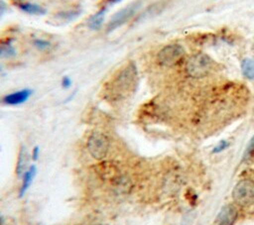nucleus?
I'll return each instance as SVG.
<instances>
[{
  "instance_id": "f257e3e1",
  "label": "nucleus",
  "mask_w": 254,
  "mask_h": 225,
  "mask_svg": "<svg viewBox=\"0 0 254 225\" xmlns=\"http://www.w3.org/2000/svg\"><path fill=\"white\" fill-rule=\"evenodd\" d=\"M137 82V68L133 62L125 66L113 80L110 94L114 99L123 98L135 87Z\"/></svg>"
},
{
  "instance_id": "f03ea898",
  "label": "nucleus",
  "mask_w": 254,
  "mask_h": 225,
  "mask_svg": "<svg viewBox=\"0 0 254 225\" xmlns=\"http://www.w3.org/2000/svg\"><path fill=\"white\" fill-rule=\"evenodd\" d=\"M214 61L212 58L203 53H198L191 56L186 65L187 73L193 78H201L206 76L212 69Z\"/></svg>"
},
{
  "instance_id": "7ed1b4c3",
  "label": "nucleus",
  "mask_w": 254,
  "mask_h": 225,
  "mask_svg": "<svg viewBox=\"0 0 254 225\" xmlns=\"http://www.w3.org/2000/svg\"><path fill=\"white\" fill-rule=\"evenodd\" d=\"M232 198L242 207L252 205L254 203V181L249 178L238 181L232 190Z\"/></svg>"
},
{
  "instance_id": "20e7f679",
  "label": "nucleus",
  "mask_w": 254,
  "mask_h": 225,
  "mask_svg": "<svg viewBox=\"0 0 254 225\" xmlns=\"http://www.w3.org/2000/svg\"><path fill=\"white\" fill-rule=\"evenodd\" d=\"M109 139L101 132L92 133L87 140V150L92 158L97 161L104 159L109 150Z\"/></svg>"
},
{
  "instance_id": "39448f33",
  "label": "nucleus",
  "mask_w": 254,
  "mask_h": 225,
  "mask_svg": "<svg viewBox=\"0 0 254 225\" xmlns=\"http://www.w3.org/2000/svg\"><path fill=\"white\" fill-rule=\"evenodd\" d=\"M185 51L182 46L173 44L165 46L157 56L158 62L164 66H173L177 64L184 56Z\"/></svg>"
},
{
  "instance_id": "423d86ee",
  "label": "nucleus",
  "mask_w": 254,
  "mask_h": 225,
  "mask_svg": "<svg viewBox=\"0 0 254 225\" xmlns=\"http://www.w3.org/2000/svg\"><path fill=\"white\" fill-rule=\"evenodd\" d=\"M138 5L137 4H131L127 7H125L124 9H121L120 11H118L109 21L108 25H107V30L108 32H111L117 28H119L120 26L124 25L126 22H128L131 17L135 14L136 10H137Z\"/></svg>"
},
{
  "instance_id": "0eeeda50",
  "label": "nucleus",
  "mask_w": 254,
  "mask_h": 225,
  "mask_svg": "<svg viewBox=\"0 0 254 225\" xmlns=\"http://www.w3.org/2000/svg\"><path fill=\"white\" fill-rule=\"evenodd\" d=\"M237 209L233 205L227 204L219 211L216 218V223L217 225H233L237 219Z\"/></svg>"
},
{
  "instance_id": "6e6552de",
  "label": "nucleus",
  "mask_w": 254,
  "mask_h": 225,
  "mask_svg": "<svg viewBox=\"0 0 254 225\" xmlns=\"http://www.w3.org/2000/svg\"><path fill=\"white\" fill-rule=\"evenodd\" d=\"M31 94H32V90L23 89V90H19L6 95L3 98V101L8 105H18L27 101L31 96Z\"/></svg>"
},
{
  "instance_id": "1a4fd4ad",
  "label": "nucleus",
  "mask_w": 254,
  "mask_h": 225,
  "mask_svg": "<svg viewBox=\"0 0 254 225\" xmlns=\"http://www.w3.org/2000/svg\"><path fill=\"white\" fill-rule=\"evenodd\" d=\"M36 173V167L35 166H31L29 168V169L24 173L23 175V182H22V186L20 189V196H23L25 194V192L27 191V189L29 188L33 177L35 176Z\"/></svg>"
},
{
  "instance_id": "9d476101",
  "label": "nucleus",
  "mask_w": 254,
  "mask_h": 225,
  "mask_svg": "<svg viewBox=\"0 0 254 225\" xmlns=\"http://www.w3.org/2000/svg\"><path fill=\"white\" fill-rule=\"evenodd\" d=\"M104 16H105V9H102L95 13L93 16H91L88 20V27L92 30H98L104 21Z\"/></svg>"
},
{
  "instance_id": "9b49d317",
  "label": "nucleus",
  "mask_w": 254,
  "mask_h": 225,
  "mask_svg": "<svg viewBox=\"0 0 254 225\" xmlns=\"http://www.w3.org/2000/svg\"><path fill=\"white\" fill-rule=\"evenodd\" d=\"M241 70L246 78L254 80V59L244 58L241 62Z\"/></svg>"
},
{
  "instance_id": "f8f14e48",
  "label": "nucleus",
  "mask_w": 254,
  "mask_h": 225,
  "mask_svg": "<svg viewBox=\"0 0 254 225\" xmlns=\"http://www.w3.org/2000/svg\"><path fill=\"white\" fill-rule=\"evenodd\" d=\"M18 7L22 11H24L28 14H32V15H42L45 13V10L41 6H39L37 4H33V3H22L21 2L18 4Z\"/></svg>"
},
{
  "instance_id": "ddd939ff",
  "label": "nucleus",
  "mask_w": 254,
  "mask_h": 225,
  "mask_svg": "<svg viewBox=\"0 0 254 225\" xmlns=\"http://www.w3.org/2000/svg\"><path fill=\"white\" fill-rule=\"evenodd\" d=\"M14 55H15V50H14L13 46L11 45L10 41L5 42L2 45H0V56L8 57V56H12Z\"/></svg>"
},
{
  "instance_id": "4468645a",
  "label": "nucleus",
  "mask_w": 254,
  "mask_h": 225,
  "mask_svg": "<svg viewBox=\"0 0 254 225\" xmlns=\"http://www.w3.org/2000/svg\"><path fill=\"white\" fill-rule=\"evenodd\" d=\"M25 156H26V153H25V149L22 148L20 154H19V162H18V166H17V172L19 174H21L23 172V169H24V167H25Z\"/></svg>"
},
{
  "instance_id": "2eb2a0df",
  "label": "nucleus",
  "mask_w": 254,
  "mask_h": 225,
  "mask_svg": "<svg viewBox=\"0 0 254 225\" xmlns=\"http://www.w3.org/2000/svg\"><path fill=\"white\" fill-rule=\"evenodd\" d=\"M34 45L40 49V50H44L47 49L48 47H50V42L47 40H43V39H36L34 41Z\"/></svg>"
},
{
  "instance_id": "dca6fc26",
  "label": "nucleus",
  "mask_w": 254,
  "mask_h": 225,
  "mask_svg": "<svg viewBox=\"0 0 254 225\" xmlns=\"http://www.w3.org/2000/svg\"><path fill=\"white\" fill-rule=\"evenodd\" d=\"M227 147H228V143H227L226 141H220V142L218 143V145L214 147V149H213L212 152H213V153H219V152L223 151L224 149H226Z\"/></svg>"
},
{
  "instance_id": "f3484780",
  "label": "nucleus",
  "mask_w": 254,
  "mask_h": 225,
  "mask_svg": "<svg viewBox=\"0 0 254 225\" xmlns=\"http://www.w3.org/2000/svg\"><path fill=\"white\" fill-rule=\"evenodd\" d=\"M71 85V80L68 76H64L62 79V86L64 88H68Z\"/></svg>"
},
{
  "instance_id": "a211bd4d",
  "label": "nucleus",
  "mask_w": 254,
  "mask_h": 225,
  "mask_svg": "<svg viewBox=\"0 0 254 225\" xmlns=\"http://www.w3.org/2000/svg\"><path fill=\"white\" fill-rule=\"evenodd\" d=\"M254 149V136H253V138H252V140L250 141V143H249V145H248V148H247V151H246V154H249L252 150Z\"/></svg>"
},
{
  "instance_id": "6ab92c4d",
  "label": "nucleus",
  "mask_w": 254,
  "mask_h": 225,
  "mask_svg": "<svg viewBox=\"0 0 254 225\" xmlns=\"http://www.w3.org/2000/svg\"><path fill=\"white\" fill-rule=\"evenodd\" d=\"M38 155H39V148L36 147V148H34V150H33V160H34V161L38 159Z\"/></svg>"
},
{
  "instance_id": "aec40b11",
  "label": "nucleus",
  "mask_w": 254,
  "mask_h": 225,
  "mask_svg": "<svg viewBox=\"0 0 254 225\" xmlns=\"http://www.w3.org/2000/svg\"><path fill=\"white\" fill-rule=\"evenodd\" d=\"M111 4H114V3H118V2H120L121 0H108Z\"/></svg>"
},
{
  "instance_id": "412c9836",
  "label": "nucleus",
  "mask_w": 254,
  "mask_h": 225,
  "mask_svg": "<svg viewBox=\"0 0 254 225\" xmlns=\"http://www.w3.org/2000/svg\"><path fill=\"white\" fill-rule=\"evenodd\" d=\"M4 8H5V5H4V4H3V3L0 1V12H1V11H2Z\"/></svg>"
},
{
  "instance_id": "4be33fe9",
  "label": "nucleus",
  "mask_w": 254,
  "mask_h": 225,
  "mask_svg": "<svg viewBox=\"0 0 254 225\" xmlns=\"http://www.w3.org/2000/svg\"><path fill=\"white\" fill-rule=\"evenodd\" d=\"M2 223H3V219L2 217H0V225H2Z\"/></svg>"
},
{
  "instance_id": "5701e85b",
  "label": "nucleus",
  "mask_w": 254,
  "mask_h": 225,
  "mask_svg": "<svg viewBox=\"0 0 254 225\" xmlns=\"http://www.w3.org/2000/svg\"><path fill=\"white\" fill-rule=\"evenodd\" d=\"M17 1H22V0H17Z\"/></svg>"
}]
</instances>
